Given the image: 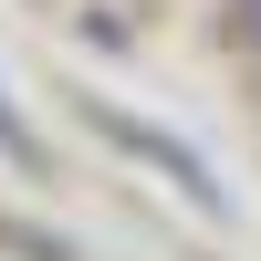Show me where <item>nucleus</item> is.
Instances as JSON below:
<instances>
[{
	"label": "nucleus",
	"instance_id": "nucleus-1",
	"mask_svg": "<svg viewBox=\"0 0 261 261\" xmlns=\"http://www.w3.org/2000/svg\"><path fill=\"white\" fill-rule=\"evenodd\" d=\"M0 157H32V125H21L11 105H0Z\"/></svg>",
	"mask_w": 261,
	"mask_h": 261
},
{
	"label": "nucleus",
	"instance_id": "nucleus-2",
	"mask_svg": "<svg viewBox=\"0 0 261 261\" xmlns=\"http://www.w3.org/2000/svg\"><path fill=\"white\" fill-rule=\"evenodd\" d=\"M241 32H251V42H261V0H241Z\"/></svg>",
	"mask_w": 261,
	"mask_h": 261
}]
</instances>
